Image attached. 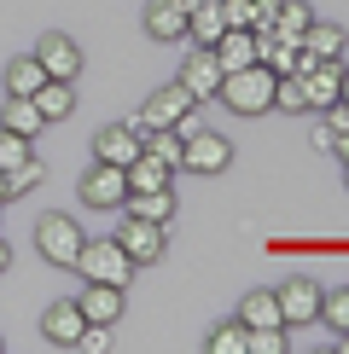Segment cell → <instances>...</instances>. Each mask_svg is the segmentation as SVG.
<instances>
[{"label":"cell","mask_w":349,"mask_h":354,"mask_svg":"<svg viewBox=\"0 0 349 354\" xmlns=\"http://www.w3.org/2000/svg\"><path fill=\"white\" fill-rule=\"evenodd\" d=\"M169 180H174V174L157 163V157H145V151L128 163V192H152V186H169Z\"/></svg>","instance_id":"d4e9b609"},{"label":"cell","mask_w":349,"mask_h":354,"mask_svg":"<svg viewBox=\"0 0 349 354\" xmlns=\"http://www.w3.org/2000/svg\"><path fill=\"white\" fill-rule=\"evenodd\" d=\"M343 99H349V76H343Z\"/></svg>","instance_id":"60d3db41"},{"label":"cell","mask_w":349,"mask_h":354,"mask_svg":"<svg viewBox=\"0 0 349 354\" xmlns=\"http://www.w3.org/2000/svg\"><path fill=\"white\" fill-rule=\"evenodd\" d=\"M140 151H145V157H157V163H163L169 174H181V163H186V140L174 134V128H145Z\"/></svg>","instance_id":"ffe728a7"},{"label":"cell","mask_w":349,"mask_h":354,"mask_svg":"<svg viewBox=\"0 0 349 354\" xmlns=\"http://www.w3.org/2000/svg\"><path fill=\"white\" fill-rule=\"evenodd\" d=\"M251 35H256V64H268L274 76H297L303 70V41L285 35L280 24H262V29H251Z\"/></svg>","instance_id":"5b68a950"},{"label":"cell","mask_w":349,"mask_h":354,"mask_svg":"<svg viewBox=\"0 0 349 354\" xmlns=\"http://www.w3.org/2000/svg\"><path fill=\"white\" fill-rule=\"evenodd\" d=\"M244 354H285V326H256Z\"/></svg>","instance_id":"1f68e13d"},{"label":"cell","mask_w":349,"mask_h":354,"mask_svg":"<svg viewBox=\"0 0 349 354\" xmlns=\"http://www.w3.org/2000/svg\"><path fill=\"white\" fill-rule=\"evenodd\" d=\"M332 151H338V163H349V134H338V140H332Z\"/></svg>","instance_id":"d590c367"},{"label":"cell","mask_w":349,"mask_h":354,"mask_svg":"<svg viewBox=\"0 0 349 354\" xmlns=\"http://www.w3.org/2000/svg\"><path fill=\"white\" fill-rule=\"evenodd\" d=\"M0 348H6V343H0Z\"/></svg>","instance_id":"b9f144b4"},{"label":"cell","mask_w":349,"mask_h":354,"mask_svg":"<svg viewBox=\"0 0 349 354\" xmlns=\"http://www.w3.org/2000/svg\"><path fill=\"white\" fill-rule=\"evenodd\" d=\"M274 297H280V319L285 326H314L320 319V297H326V290H320V279H285L280 290H274Z\"/></svg>","instance_id":"ba28073f"},{"label":"cell","mask_w":349,"mask_h":354,"mask_svg":"<svg viewBox=\"0 0 349 354\" xmlns=\"http://www.w3.org/2000/svg\"><path fill=\"white\" fill-rule=\"evenodd\" d=\"M123 209H128V215H140V221H157V227H169V221H174V186L128 192V198H123Z\"/></svg>","instance_id":"2e32d148"},{"label":"cell","mask_w":349,"mask_h":354,"mask_svg":"<svg viewBox=\"0 0 349 354\" xmlns=\"http://www.w3.org/2000/svg\"><path fill=\"white\" fill-rule=\"evenodd\" d=\"M303 53H309V58H343V47H349V35H343V24H309V29H303Z\"/></svg>","instance_id":"44dd1931"},{"label":"cell","mask_w":349,"mask_h":354,"mask_svg":"<svg viewBox=\"0 0 349 354\" xmlns=\"http://www.w3.org/2000/svg\"><path fill=\"white\" fill-rule=\"evenodd\" d=\"M145 35L152 41H186V6L181 0H152L145 6Z\"/></svg>","instance_id":"9a60e30c"},{"label":"cell","mask_w":349,"mask_h":354,"mask_svg":"<svg viewBox=\"0 0 349 354\" xmlns=\"http://www.w3.org/2000/svg\"><path fill=\"white\" fill-rule=\"evenodd\" d=\"M82 279H105V285H128L134 279V261L116 239H82V256H76Z\"/></svg>","instance_id":"3957f363"},{"label":"cell","mask_w":349,"mask_h":354,"mask_svg":"<svg viewBox=\"0 0 349 354\" xmlns=\"http://www.w3.org/2000/svg\"><path fill=\"white\" fill-rule=\"evenodd\" d=\"M24 157H35L29 134H12V128H0V169H18Z\"/></svg>","instance_id":"f546056e"},{"label":"cell","mask_w":349,"mask_h":354,"mask_svg":"<svg viewBox=\"0 0 349 354\" xmlns=\"http://www.w3.org/2000/svg\"><path fill=\"white\" fill-rule=\"evenodd\" d=\"M193 105H198V99L186 93L181 82H169V87H157V93L145 99V105L128 116V122H134V128H174V122H181V116L193 111Z\"/></svg>","instance_id":"8992f818"},{"label":"cell","mask_w":349,"mask_h":354,"mask_svg":"<svg viewBox=\"0 0 349 354\" xmlns=\"http://www.w3.org/2000/svg\"><path fill=\"white\" fill-rule=\"evenodd\" d=\"M116 244L128 250V261H134V268H152V261L163 256V227H157V221L128 215L123 227H116Z\"/></svg>","instance_id":"8fae6325"},{"label":"cell","mask_w":349,"mask_h":354,"mask_svg":"<svg viewBox=\"0 0 349 354\" xmlns=\"http://www.w3.org/2000/svg\"><path fill=\"white\" fill-rule=\"evenodd\" d=\"M251 6H256V24H251V29H262V24H274V12H280V0H251Z\"/></svg>","instance_id":"e575fe53"},{"label":"cell","mask_w":349,"mask_h":354,"mask_svg":"<svg viewBox=\"0 0 349 354\" xmlns=\"http://www.w3.org/2000/svg\"><path fill=\"white\" fill-rule=\"evenodd\" d=\"M215 6H222L227 29H251V24H256V6H251V0H215Z\"/></svg>","instance_id":"d6a6232c"},{"label":"cell","mask_w":349,"mask_h":354,"mask_svg":"<svg viewBox=\"0 0 349 354\" xmlns=\"http://www.w3.org/2000/svg\"><path fill=\"white\" fill-rule=\"evenodd\" d=\"M274 24H280L285 35H303V29L314 24V12H309V0H280V12H274Z\"/></svg>","instance_id":"f1b7e54d"},{"label":"cell","mask_w":349,"mask_h":354,"mask_svg":"<svg viewBox=\"0 0 349 354\" xmlns=\"http://www.w3.org/2000/svg\"><path fill=\"white\" fill-rule=\"evenodd\" d=\"M338 354H349V331H338Z\"/></svg>","instance_id":"f35d334b"},{"label":"cell","mask_w":349,"mask_h":354,"mask_svg":"<svg viewBox=\"0 0 349 354\" xmlns=\"http://www.w3.org/2000/svg\"><path fill=\"white\" fill-rule=\"evenodd\" d=\"M29 99H35V111L47 116V122H64V116L76 111V82H53V76H47Z\"/></svg>","instance_id":"d6986e66"},{"label":"cell","mask_w":349,"mask_h":354,"mask_svg":"<svg viewBox=\"0 0 349 354\" xmlns=\"http://www.w3.org/2000/svg\"><path fill=\"white\" fill-rule=\"evenodd\" d=\"M76 198L87 203V209H123V198H128V169H116V163H87L82 174V186H76Z\"/></svg>","instance_id":"277c9868"},{"label":"cell","mask_w":349,"mask_h":354,"mask_svg":"<svg viewBox=\"0 0 349 354\" xmlns=\"http://www.w3.org/2000/svg\"><path fill=\"white\" fill-rule=\"evenodd\" d=\"M215 64H222V76L227 70H244V64H256V35L251 29H222V41H215Z\"/></svg>","instance_id":"e0dca14e"},{"label":"cell","mask_w":349,"mask_h":354,"mask_svg":"<svg viewBox=\"0 0 349 354\" xmlns=\"http://www.w3.org/2000/svg\"><path fill=\"white\" fill-rule=\"evenodd\" d=\"M174 82H181L186 93H193L198 105H204V99L222 93V64H215V53H210V47L186 41V58H181V76H174Z\"/></svg>","instance_id":"52a82bcc"},{"label":"cell","mask_w":349,"mask_h":354,"mask_svg":"<svg viewBox=\"0 0 349 354\" xmlns=\"http://www.w3.org/2000/svg\"><path fill=\"white\" fill-rule=\"evenodd\" d=\"M0 203H12V186H6V169H0Z\"/></svg>","instance_id":"74e56055"},{"label":"cell","mask_w":349,"mask_h":354,"mask_svg":"<svg viewBox=\"0 0 349 354\" xmlns=\"http://www.w3.org/2000/svg\"><path fill=\"white\" fill-rule=\"evenodd\" d=\"M222 29H227V18H222V6H215V0H204V6L186 12V41H198V47H215V41H222Z\"/></svg>","instance_id":"7402d4cb"},{"label":"cell","mask_w":349,"mask_h":354,"mask_svg":"<svg viewBox=\"0 0 349 354\" xmlns=\"http://www.w3.org/2000/svg\"><path fill=\"white\" fill-rule=\"evenodd\" d=\"M82 239H87V232H82L70 215H58V209L35 221V250L53 261V268H76V256H82Z\"/></svg>","instance_id":"7a4b0ae2"},{"label":"cell","mask_w":349,"mask_h":354,"mask_svg":"<svg viewBox=\"0 0 349 354\" xmlns=\"http://www.w3.org/2000/svg\"><path fill=\"white\" fill-rule=\"evenodd\" d=\"M343 186H349V163H343Z\"/></svg>","instance_id":"ab89813d"},{"label":"cell","mask_w":349,"mask_h":354,"mask_svg":"<svg viewBox=\"0 0 349 354\" xmlns=\"http://www.w3.org/2000/svg\"><path fill=\"white\" fill-rule=\"evenodd\" d=\"M233 163V140L215 134V128H198V134H186V174H222Z\"/></svg>","instance_id":"9c48e42d"},{"label":"cell","mask_w":349,"mask_h":354,"mask_svg":"<svg viewBox=\"0 0 349 354\" xmlns=\"http://www.w3.org/2000/svg\"><path fill=\"white\" fill-rule=\"evenodd\" d=\"M320 319H326L332 331H349V285L332 290V297H320Z\"/></svg>","instance_id":"4dcf8cb0"},{"label":"cell","mask_w":349,"mask_h":354,"mask_svg":"<svg viewBox=\"0 0 349 354\" xmlns=\"http://www.w3.org/2000/svg\"><path fill=\"white\" fill-rule=\"evenodd\" d=\"M0 128H12V134H29V140H35L41 128H47V116L35 111V99L6 93V99H0Z\"/></svg>","instance_id":"ac0fdd59"},{"label":"cell","mask_w":349,"mask_h":354,"mask_svg":"<svg viewBox=\"0 0 349 354\" xmlns=\"http://www.w3.org/2000/svg\"><path fill=\"white\" fill-rule=\"evenodd\" d=\"M82 308H76V297H64V302H53L47 314H41V337H47L53 348H76V337H82Z\"/></svg>","instance_id":"5bb4252c"},{"label":"cell","mask_w":349,"mask_h":354,"mask_svg":"<svg viewBox=\"0 0 349 354\" xmlns=\"http://www.w3.org/2000/svg\"><path fill=\"white\" fill-rule=\"evenodd\" d=\"M204 348H210V354H244V348H251V326H244V319H227V326L210 331Z\"/></svg>","instance_id":"484cf974"},{"label":"cell","mask_w":349,"mask_h":354,"mask_svg":"<svg viewBox=\"0 0 349 354\" xmlns=\"http://www.w3.org/2000/svg\"><path fill=\"white\" fill-rule=\"evenodd\" d=\"M76 308H82V319H93V326H116V319H123V285L87 279L82 297H76Z\"/></svg>","instance_id":"4fadbf2b"},{"label":"cell","mask_w":349,"mask_h":354,"mask_svg":"<svg viewBox=\"0 0 349 354\" xmlns=\"http://www.w3.org/2000/svg\"><path fill=\"white\" fill-rule=\"evenodd\" d=\"M274 105H280V111H291V116H303V111H309L303 76H274Z\"/></svg>","instance_id":"4316f807"},{"label":"cell","mask_w":349,"mask_h":354,"mask_svg":"<svg viewBox=\"0 0 349 354\" xmlns=\"http://www.w3.org/2000/svg\"><path fill=\"white\" fill-rule=\"evenodd\" d=\"M239 319H244V326H285V319H280V297H274V290H251V297H244L239 302Z\"/></svg>","instance_id":"603a6c76"},{"label":"cell","mask_w":349,"mask_h":354,"mask_svg":"<svg viewBox=\"0 0 349 354\" xmlns=\"http://www.w3.org/2000/svg\"><path fill=\"white\" fill-rule=\"evenodd\" d=\"M222 105L233 116H268L274 111V70L268 64H244V70H227L222 76Z\"/></svg>","instance_id":"6da1fadb"},{"label":"cell","mask_w":349,"mask_h":354,"mask_svg":"<svg viewBox=\"0 0 349 354\" xmlns=\"http://www.w3.org/2000/svg\"><path fill=\"white\" fill-rule=\"evenodd\" d=\"M41 82H47V70H41L35 53H24V58H12V64H6V93H24L29 99Z\"/></svg>","instance_id":"cb8c5ba5"},{"label":"cell","mask_w":349,"mask_h":354,"mask_svg":"<svg viewBox=\"0 0 349 354\" xmlns=\"http://www.w3.org/2000/svg\"><path fill=\"white\" fill-rule=\"evenodd\" d=\"M6 268H12V244L0 239V273H6Z\"/></svg>","instance_id":"8d00e7d4"},{"label":"cell","mask_w":349,"mask_h":354,"mask_svg":"<svg viewBox=\"0 0 349 354\" xmlns=\"http://www.w3.org/2000/svg\"><path fill=\"white\" fill-rule=\"evenodd\" d=\"M47 180V163H41V157H24L18 169H6V186H12V198H24L29 186H41Z\"/></svg>","instance_id":"83f0119b"},{"label":"cell","mask_w":349,"mask_h":354,"mask_svg":"<svg viewBox=\"0 0 349 354\" xmlns=\"http://www.w3.org/2000/svg\"><path fill=\"white\" fill-rule=\"evenodd\" d=\"M35 58H41V70H47L53 82H76L82 76V47L70 35H58V29H47V35L35 41Z\"/></svg>","instance_id":"30bf717a"},{"label":"cell","mask_w":349,"mask_h":354,"mask_svg":"<svg viewBox=\"0 0 349 354\" xmlns=\"http://www.w3.org/2000/svg\"><path fill=\"white\" fill-rule=\"evenodd\" d=\"M76 348H82V354H105V348H111V326H93V319H87L82 337H76Z\"/></svg>","instance_id":"836d02e7"},{"label":"cell","mask_w":349,"mask_h":354,"mask_svg":"<svg viewBox=\"0 0 349 354\" xmlns=\"http://www.w3.org/2000/svg\"><path fill=\"white\" fill-rule=\"evenodd\" d=\"M140 140H145V128H134V122H111V128H99V134H93V157H99V163L128 169V163L140 157Z\"/></svg>","instance_id":"7c38bea8"}]
</instances>
